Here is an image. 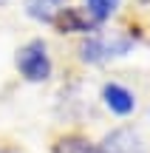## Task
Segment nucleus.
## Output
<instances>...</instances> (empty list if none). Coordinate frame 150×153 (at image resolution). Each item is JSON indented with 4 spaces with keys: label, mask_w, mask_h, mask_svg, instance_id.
Here are the masks:
<instances>
[{
    "label": "nucleus",
    "mask_w": 150,
    "mask_h": 153,
    "mask_svg": "<svg viewBox=\"0 0 150 153\" xmlns=\"http://www.w3.org/2000/svg\"><path fill=\"white\" fill-rule=\"evenodd\" d=\"M133 48V37L122 31H113V34H102L94 31L79 43V60L91 62V65H99V62H108L113 57H122Z\"/></svg>",
    "instance_id": "obj_1"
},
{
    "label": "nucleus",
    "mask_w": 150,
    "mask_h": 153,
    "mask_svg": "<svg viewBox=\"0 0 150 153\" xmlns=\"http://www.w3.org/2000/svg\"><path fill=\"white\" fill-rule=\"evenodd\" d=\"M17 71L26 82H45L51 76V57H48V45L45 40H28L26 45L17 48Z\"/></svg>",
    "instance_id": "obj_2"
},
{
    "label": "nucleus",
    "mask_w": 150,
    "mask_h": 153,
    "mask_svg": "<svg viewBox=\"0 0 150 153\" xmlns=\"http://www.w3.org/2000/svg\"><path fill=\"white\" fill-rule=\"evenodd\" d=\"M96 150L99 153H147L145 139L139 136V131L136 128H128V125L111 131L102 139V145H96Z\"/></svg>",
    "instance_id": "obj_3"
},
{
    "label": "nucleus",
    "mask_w": 150,
    "mask_h": 153,
    "mask_svg": "<svg viewBox=\"0 0 150 153\" xmlns=\"http://www.w3.org/2000/svg\"><path fill=\"white\" fill-rule=\"evenodd\" d=\"M102 102L116 116H128V114L136 111V97L125 85H119V82H105L102 85Z\"/></svg>",
    "instance_id": "obj_4"
},
{
    "label": "nucleus",
    "mask_w": 150,
    "mask_h": 153,
    "mask_svg": "<svg viewBox=\"0 0 150 153\" xmlns=\"http://www.w3.org/2000/svg\"><path fill=\"white\" fill-rule=\"evenodd\" d=\"M51 26H57V31H82V34H94L96 31V23L88 17V11L85 9H71V6H65V9L57 14V20L51 23Z\"/></svg>",
    "instance_id": "obj_5"
},
{
    "label": "nucleus",
    "mask_w": 150,
    "mask_h": 153,
    "mask_svg": "<svg viewBox=\"0 0 150 153\" xmlns=\"http://www.w3.org/2000/svg\"><path fill=\"white\" fill-rule=\"evenodd\" d=\"M68 0H26V14L37 23H54Z\"/></svg>",
    "instance_id": "obj_6"
},
{
    "label": "nucleus",
    "mask_w": 150,
    "mask_h": 153,
    "mask_svg": "<svg viewBox=\"0 0 150 153\" xmlns=\"http://www.w3.org/2000/svg\"><path fill=\"white\" fill-rule=\"evenodd\" d=\"M119 3H122V0H85V11H88V17L99 26V23L111 20V14H116Z\"/></svg>",
    "instance_id": "obj_7"
},
{
    "label": "nucleus",
    "mask_w": 150,
    "mask_h": 153,
    "mask_svg": "<svg viewBox=\"0 0 150 153\" xmlns=\"http://www.w3.org/2000/svg\"><path fill=\"white\" fill-rule=\"evenodd\" d=\"M54 153H99V150H96V145H91L82 136H62L54 145Z\"/></svg>",
    "instance_id": "obj_8"
},
{
    "label": "nucleus",
    "mask_w": 150,
    "mask_h": 153,
    "mask_svg": "<svg viewBox=\"0 0 150 153\" xmlns=\"http://www.w3.org/2000/svg\"><path fill=\"white\" fill-rule=\"evenodd\" d=\"M6 3H9V0H0V6H6Z\"/></svg>",
    "instance_id": "obj_9"
},
{
    "label": "nucleus",
    "mask_w": 150,
    "mask_h": 153,
    "mask_svg": "<svg viewBox=\"0 0 150 153\" xmlns=\"http://www.w3.org/2000/svg\"><path fill=\"white\" fill-rule=\"evenodd\" d=\"M142 3H150V0H142Z\"/></svg>",
    "instance_id": "obj_10"
},
{
    "label": "nucleus",
    "mask_w": 150,
    "mask_h": 153,
    "mask_svg": "<svg viewBox=\"0 0 150 153\" xmlns=\"http://www.w3.org/2000/svg\"><path fill=\"white\" fill-rule=\"evenodd\" d=\"M0 153H9V150H0Z\"/></svg>",
    "instance_id": "obj_11"
}]
</instances>
